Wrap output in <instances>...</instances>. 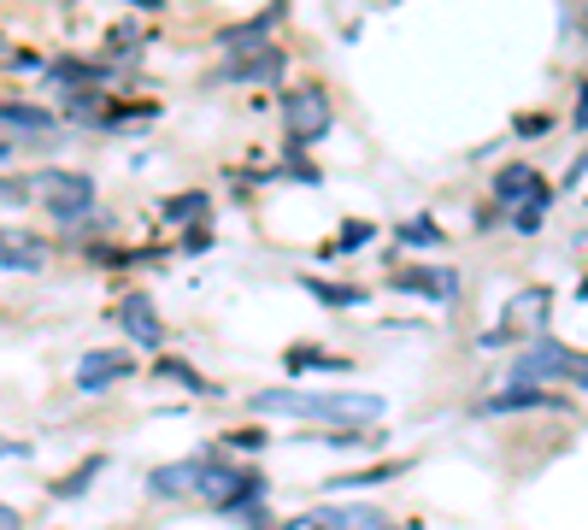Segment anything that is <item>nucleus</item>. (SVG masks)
Wrapping results in <instances>:
<instances>
[{
    "label": "nucleus",
    "mask_w": 588,
    "mask_h": 530,
    "mask_svg": "<svg viewBox=\"0 0 588 530\" xmlns=\"http://www.w3.org/2000/svg\"><path fill=\"white\" fill-rule=\"evenodd\" d=\"M112 318L124 324V336L135 342V348H165V318L153 313V301L142 295V289H130V295H118Z\"/></svg>",
    "instance_id": "nucleus-3"
},
{
    "label": "nucleus",
    "mask_w": 588,
    "mask_h": 530,
    "mask_svg": "<svg viewBox=\"0 0 588 530\" xmlns=\"http://www.w3.org/2000/svg\"><path fill=\"white\" fill-rule=\"evenodd\" d=\"M577 125H588V83H582V100H577Z\"/></svg>",
    "instance_id": "nucleus-32"
},
{
    "label": "nucleus",
    "mask_w": 588,
    "mask_h": 530,
    "mask_svg": "<svg viewBox=\"0 0 588 530\" xmlns=\"http://www.w3.org/2000/svg\"><path fill=\"white\" fill-rule=\"evenodd\" d=\"M301 524H318V530H394V519H383V512L371 507H318L313 519Z\"/></svg>",
    "instance_id": "nucleus-12"
},
{
    "label": "nucleus",
    "mask_w": 588,
    "mask_h": 530,
    "mask_svg": "<svg viewBox=\"0 0 588 530\" xmlns=\"http://www.w3.org/2000/svg\"><path fill=\"white\" fill-rule=\"evenodd\" d=\"M95 100H100V95H95V89H77V95H72V100H65V107H77V112H95Z\"/></svg>",
    "instance_id": "nucleus-29"
},
{
    "label": "nucleus",
    "mask_w": 588,
    "mask_h": 530,
    "mask_svg": "<svg viewBox=\"0 0 588 530\" xmlns=\"http://www.w3.org/2000/svg\"><path fill=\"white\" fill-rule=\"evenodd\" d=\"M547 207H553V190H547V195H535V201H524V207L512 213V230H524V236H530V230H542Z\"/></svg>",
    "instance_id": "nucleus-21"
},
{
    "label": "nucleus",
    "mask_w": 588,
    "mask_h": 530,
    "mask_svg": "<svg viewBox=\"0 0 588 530\" xmlns=\"http://www.w3.org/2000/svg\"><path fill=\"white\" fill-rule=\"evenodd\" d=\"M570 378H577V389H588V360H582V354L570 360Z\"/></svg>",
    "instance_id": "nucleus-31"
},
{
    "label": "nucleus",
    "mask_w": 588,
    "mask_h": 530,
    "mask_svg": "<svg viewBox=\"0 0 588 530\" xmlns=\"http://www.w3.org/2000/svg\"><path fill=\"white\" fill-rule=\"evenodd\" d=\"M195 477H200V459H183V466H160V472H153L148 489H153V495H183Z\"/></svg>",
    "instance_id": "nucleus-15"
},
{
    "label": "nucleus",
    "mask_w": 588,
    "mask_h": 530,
    "mask_svg": "<svg viewBox=\"0 0 588 530\" xmlns=\"http://www.w3.org/2000/svg\"><path fill=\"white\" fill-rule=\"evenodd\" d=\"M130 371H135V360L124 348H95V354H83V360H77V389H83V396H100V389L124 383Z\"/></svg>",
    "instance_id": "nucleus-5"
},
{
    "label": "nucleus",
    "mask_w": 588,
    "mask_h": 530,
    "mask_svg": "<svg viewBox=\"0 0 588 530\" xmlns=\"http://www.w3.org/2000/svg\"><path fill=\"white\" fill-rule=\"evenodd\" d=\"M276 19H283V7H271V12H259V19H248V24H230V30H224V42H253V36H265V30L276 24Z\"/></svg>",
    "instance_id": "nucleus-20"
},
{
    "label": "nucleus",
    "mask_w": 588,
    "mask_h": 530,
    "mask_svg": "<svg viewBox=\"0 0 588 530\" xmlns=\"http://www.w3.org/2000/svg\"><path fill=\"white\" fill-rule=\"evenodd\" d=\"M0 266L36 271L42 266V242H36V236H0Z\"/></svg>",
    "instance_id": "nucleus-14"
},
{
    "label": "nucleus",
    "mask_w": 588,
    "mask_h": 530,
    "mask_svg": "<svg viewBox=\"0 0 588 530\" xmlns=\"http://www.w3.org/2000/svg\"><path fill=\"white\" fill-rule=\"evenodd\" d=\"M371 236H377V225H371V218H359V225H348V230H341V253H353V248H366L371 242Z\"/></svg>",
    "instance_id": "nucleus-27"
},
{
    "label": "nucleus",
    "mask_w": 588,
    "mask_h": 530,
    "mask_svg": "<svg viewBox=\"0 0 588 530\" xmlns=\"http://www.w3.org/2000/svg\"><path fill=\"white\" fill-rule=\"evenodd\" d=\"M401 242H412V248H436V242H442L436 218H406V225H401Z\"/></svg>",
    "instance_id": "nucleus-25"
},
{
    "label": "nucleus",
    "mask_w": 588,
    "mask_h": 530,
    "mask_svg": "<svg viewBox=\"0 0 588 530\" xmlns=\"http://www.w3.org/2000/svg\"><path fill=\"white\" fill-rule=\"evenodd\" d=\"M195 484H200L206 501L224 507V512H248L253 501H265V477H259V472H236V466H218V459H213V466L200 459V477H195Z\"/></svg>",
    "instance_id": "nucleus-1"
},
{
    "label": "nucleus",
    "mask_w": 588,
    "mask_h": 530,
    "mask_svg": "<svg viewBox=\"0 0 588 530\" xmlns=\"http://www.w3.org/2000/svg\"><path fill=\"white\" fill-rule=\"evenodd\" d=\"M253 413H294V419H324V396L318 389H259Z\"/></svg>",
    "instance_id": "nucleus-7"
},
{
    "label": "nucleus",
    "mask_w": 588,
    "mask_h": 530,
    "mask_svg": "<svg viewBox=\"0 0 588 530\" xmlns=\"http://www.w3.org/2000/svg\"><path fill=\"white\" fill-rule=\"evenodd\" d=\"M306 289H313V295H318L324 306H359V301H366V289H348V283H324V278H313Z\"/></svg>",
    "instance_id": "nucleus-18"
},
{
    "label": "nucleus",
    "mask_w": 588,
    "mask_h": 530,
    "mask_svg": "<svg viewBox=\"0 0 588 530\" xmlns=\"http://www.w3.org/2000/svg\"><path fill=\"white\" fill-rule=\"evenodd\" d=\"M535 195H547V183H542V171H535V165H507V171L494 177V201H500L507 213H518V207L535 201Z\"/></svg>",
    "instance_id": "nucleus-8"
},
{
    "label": "nucleus",
    "mask_w": 588,
    "mask_h": 530,
    "mask_svg": "<svg viewBox=\"0 0 588 530\" xmlns=\"http://www.w3.org/2000/svg\"><path fill=\"white\" fill-rule=\"evenodd\" d=\"M570 360L577 354L565 348V342H553V336H542L535 348H524L512 360V383L518 389H542V383H559V378H570Z\"/></svg>",
    "instance_id": "nucleus-2"
},
{
    "label": "nucleus",
    "mask_w": 588,
    "mask_h": 530,
    "mask_svg": "<svg viewBox=\"0 0 588 530\" xmlns=\"http://www.w3.org/2000/svg\"><path fill=\"white\" fill-rule=\"evenodd\" d=\"M283 65H288V54H276V47H253L248 60H230L224 65V83H271V77H283Z\"/></svg>",
    "instance_id": "nucleus-10"
},
{
    "label": "nucleus",
    "mask_w": 588,
    "mask_h": 530,
    "mask_svg": "<svg viewBox=\"0 0 588 530\" xmlns=\"http://www.w3.org/2000/svg\"><path fill=\"white\" fill-rule=\"evenodd\" d=\"M283 118H288V142H294V148H306L313 136L330 130V107H324V95H318V89L288 95V100H283Z\"/></svg>",
    "instance_id": "nucleus-6"
},
{
    "label": "nucleus",
    "mask_w": 588,
    "mask_h": 530,
    "mask_svg": "<svg viewBox=\"0 0 588 530\" xmlns=\"http://www.w3.org/2000/svg\"><path fill=\"white\" fill-rule=\"evenodd\" d=\"M0 125H12V130H47L54 118H47L42 107H7V100H0Z\"/></svg>",
    "instance_id": "nucleus-19"
},
{
    "label": "nucleus",
    "mask_w": 588,
    "mask_h": 530,
    "mask_svg": "<svg viewBox=\"0 0 588 530\" xmlns=\"http://www.w3.org/2000/svg\"><path fill=\"white\" fill-rule=\"evenodd\" d=\"M0 530H24V512H19V507H7V501H0Z\"/></svg>",
    "instance_id": "nucleus-28"
},
{
    "label": "nucleus",
    "mask_w": 588,
    "mask_h": 530,
    "mask_svg": "<svg viewBox=\"0 0 588 530\" xmlns=\"http://www.w3.org/2000/svg\"><path fill=\"white\" fill-rule=\"evenodd\" d=\"M206 207H213L206 190H183L177 201H165V225H195V218H206Z\"/></svg>",
    "instance_id": "nucleus-16"
},
{
    "label": "nucleus",
    "mask_w": 588,
    "mask_h": 530,
    "mask_svg": "<svg viewBox=\"0 0 588 530\" xmlns=\"http://www.w3.org/2000/svg\"><path fill=\"white\" fill-rule=\"evenodd\" d=\"M12 160V142H7V136H0V165H7Z\"/></svg>",
    "instance_id": "nucleus-33"
},
{
    "label": "nucleus",
    "mask_w": 588,
    "mask_h": 530,
    "mask_svg": "<svg viewBox=\"0 0 588 530\" xmlns=\"http://www.w3.org/2000/svg\"><path fill=\"white\" fill-rule=\"evenodd\" d=\"M160 378H171V383H183V389H188V396H206V389H213V383H206V378H200V371H195V366H183V360H160Z\"/></svg>",
    "instance_id": "nucleus-23"
},
{
    "label": "nucleus",
    "mask_w": 588,
    "mask_h": 530,
    "mask_svg": "<svg viewBox=\"0 0 588 530\" xmlns=\"http://www.w3.org/2000/svg\"><path fill=\"white\" fill-rule=\"evenodd\" d=\"M401 289H412V295H424V301H454L459 271L454 266H412V271H401Z\"/></svg>",
    "instance_id": "nucleus-9"
},
{
    "label": "nucleus",
    "mask_w": 588,
    "mask_h": 530,
    "mask_svg": "<svg viewBox=\"0 0 588 530\" xmlns=\"http://www.w3.org/2000/svg\"><path fill=\"white\" fill-rule=\"evenodd\" d=\"M547 306H553V295L547 289H524L512 306H507V318L494 324L489 336H482V348H507V342H518V324H535V336H542V324H547Z\"/></svg>",
    "instance_id": "nucleus-4"
},
{
    "label": "nucleus",
    "mask_w": 588,
    "mask_h": 530,
    "mask_svg": "<svg viewBox=\"0 0 588 530\" xmlns=\"http://www.w3.org/2000/svg\"><path fill=\"white\" fill-rule=\"evenodd\" d=\"M383 396H353V389H330L324 396V419H377Z\"/></svg>",
    "instance_id": "nucleus-13"
},
{
    "label": "nucleus",
    "mask_w": 588,
    "mask_h": 530,
    "mask_svg": "<svg viewBox=\"0 0 588 530\" xmlns=\"http://www.w3.org/2000/svg\"><path fill=\"white\" fill-rule=\"evenodd\" d=\"M348 360H336V354H318V348H294L288 354V371H341Z\"/></svg>",
    "instance_id": "nucleus-22"
},
{
    "label": "nucleus",
    "mask_w": 588,
    "mask_h": 530,
    "mask_svg": "<svg viewBox=\"0 0 588 530\" xmlns=\"http://www.w3.org/2000/svg\"><path fill=\"white\" fill-rule=\"evenodd\" d=\"M389 477H401L394 466H377V472H353V477H336V489H371V484H389Z\"/></svg>",
    "instance_id": "nucleus-26"
},
{
    "label": "nucleus",
    "mask_w": 588,
    "mask_h": 530,
    "mask_svg": "<svg viewBox=\"0 0 588 530\" xmlns=\"http://www.w3.org/2000/svg\"><path fill=\"white\" fill-rule=\"evenodd\" d=\"M47 77H54V83H100L107 72L89 65V60H59V65H47Z\"/></svg>",
    "instance_id": "nucleus-17"
},
{
    "label": "nucleus",
    "mask_w": 588,
    "mask_h": 530,
    "mask_svg": "<svg viewBox=\"0 0 588 530\" xmlns=\"http://www.w3.org/2000/svg\"><path fill=\"white\" fill-rule=\"evenodd\" d=\"M482 413H559V396H547V389H500V396L482 401Z\"/></svg>",
    "instance_id": "nucleus-11"
},
{
    "label": "nucleus",
    "mask_w": 588,
    "mask_h": 530,
    "mask_svg": "<svg viewBox=\"0 0 588 530\" xmlns=\"http://www.w3.org/2000/svg\"><path fill=\"white\" fill-rule=\"evenodd\" d=\"M582 301H588V283H582Z\"/></svg>",
    "instance_id": "nucleus-34"
},
{
    "label": "nucleus",
    "mask_w": 588,
    "mask_h": 530,
    "mask_svg": "<svg viewBox=\"0 0 588 530\" xmlns=\"http://www.w3.org/2000/svg\"><path fill=\"white\" fill-rule=\"evenodd\" d=\"M518 130H524V136H542V130H547V112H542V118L524 112V118H518Z\"/></svg>",
    "instance_id": "nucleus-30"
},
{
    "label": "nucleus",
    "mask_w": 588,
    "mask_h": 530,
    "mask_svg": "<svg viewBox=\"0 0 588 530\" xmlns=\"http://www.w3.org/2000/svg\"><path fill=\"white\" fill-rule=\"evenodd\" d=\"M100 466H107L100 454H95V459H83V466H77L72 477H65V484H54V495H83V489H89L95 477H100Z\"/></svg>",
    "instance_id": "nucleus-24"
}]
</instances>
